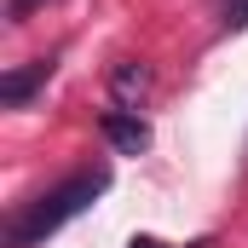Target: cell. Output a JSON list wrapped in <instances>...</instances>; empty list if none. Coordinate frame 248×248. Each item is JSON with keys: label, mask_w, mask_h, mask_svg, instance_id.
<instances>
[{"label": "cell", "mask_w": 248, "mask_h": 248, "mask_svg": "<svg viewBox=\"0 0 248 248\" xmlns=\"http://www.w3.org/2000/svg\"><path fill=\"white\" fill-rule=\"evenodd\" d=\"M104 190H110V168H81V173L58 179L46 196L23 202V208L6 219V248H41L52 231H63L75 214H87Z\"/></svg>", "instance_id": "6da1fadb"}, {"label": "cell", "mask_w": 248, "mask_h": 248, "mask_svg": "<svg viewBox=\"0 0 248 248\" xmlns=\"http://www.w3.org/2000/svg\"><path fill=\"white\" fill-rule=\"evenodd\" d=\"M98 133H104V144H110L116 156H144V150H150V122H144L139 110H104Z\"/></svg>", "instance_id": "7a4b0ae2"}, {"label": "cell", "mask_w": 248, "mask_h": 248, "mask_svg": "<svg viewBox=\"0 0 248 248\" xmlns=\"http://www.w3.org/2000/svg\"><path fill=\"white\" fill-rule=\"evenodd\" d=\"M46 75H52V58H29L23 69H6V75H0V104H6V110H23V104L46 87Z\"/></svg>", "instance_id": "3957f363"}, {"label": "cell", "mask_w": 248, "mask_h": 248, "mask_svg": "<svg viewBox=\"0 0 248 248\" xmlns=\"http://www.w3.org/2000/svg\"><path fill=\"white\" fill-rule=\"evenodd\" d=\"M110 98H116V110H139V104L150 98V63L122 58L110 69Z\"/></svg>", "instance_id": "277c9868"}, {"label": "cell", "mask_w": 248, "mask_h": 248, "mask_svg": "<svg viewBox=\"0 0 248 248\" xmlns=\"http://www.w3.org/2000/svg\"><path fill=\"white\" fill-rule=\"evenodd\" d=\"M41 6H52V0H6V17L12 23H29V12H41Z\"/></svg>", "instance_id": "5b68a950"}, {"label": "cell", "mask_w": 248, "mask_h": 248, "mask_svg": "<svg viewBox=\"0 0 248 248\" xmlns=\"http://www.w3.org/2000/svg\"><path fill=\"white\" fill-rule=\"evenodd\" d=\"M225 29H248V0H225Z\"/></svg>", "instance_id": "8992f818"}, {"label": "cell", "mask_w": 248, "mask_h": 248, "mask_svg": "<svg viewBox=\"0 0 248 248\" xmlns=\"http://www.w3.org/2000/svg\"><path fill=\"white\" fill-rule=\"evenodd\" d=\"M127 248H168V243H162V237H133Z\"/></svg>", "instance_id": "52a82bcc"}]
</instances>
